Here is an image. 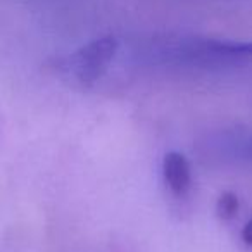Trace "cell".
<instances>
[{
  "instance_id": "1",
  "label": "cell",
  "mask_w": 252,
  "mask_h": 252,
  "mask_svg": "<svg viewBox=\"0 0 252 252\" xmlns=\"http://www.w3.org/2000/svg\"><path fill=\"white\" fill-rule=\"evenodd\" d=\"M116 52H118V40L114 36L95 38L69 57V69L73 76L80 81V85L90 87L107 71Z\"/></svg>"
},
{
  "instance_id": "2",
  "label": "cell",
  "mask_w": 252,
  "mask_h": 252,
  "mask_svg": "<svg viewBox=\"0 0 252 252\" xmlns=\"http://www.w3.org/2000/svg\"><path fill=\"white\" fill-rule=\"evenodd\" d=\"M190 56L213 61H249L252 59V42L226 40H195L187 45Z\"/></svg>"
},
{
  "instance_id": "3",
  "label": "cell",
  "mask_w": 252,
  "mask_h": 252,
  "mask_svg": "<svg viewBox=\"0 0 252 252\" xmlns=\"http://www.w3.org/2000/svg\"><path fill=\"white\" fill-rule=\"evenodd\" d=\"M162 173H164V180L169 190L175 195H185L189 192L192 175H190V164L183 154L180 152L166 154L162 161Z\"/></svg>"
},
{
  "instance_id": "4",
  "label": "cell",
  "mask_w": 252,
  "mask_h": 252,
  "mask_svg": "<svg viewBox=\"0 0 252 252\" xmlns=\"http://www.w3.org/2000/svg\"><path fill=\"white\" fill-rule=\"evenodd\" d=\"M238 207H240V202H238V197L231 192H224L221 193V197L218 199L216 204V214L221 220H231L235 214L238 213Z\"/></svg>"
},
{
  "instance_id": "5",
  "label": "cell",
  "mask_w": 252,
  "mask_h": 252,
  "mask_svg": "<svg viewBox=\"0 0 252 252\" xmlns=\"http://www.w3.org/2000/svg\"><path fill=\"white\" fill-rule=\"evenodd\" d=\"M242 238H244L245 244L252 247V218L245 223L244 230H242Z\"/></svg>"
}]
</instances>
